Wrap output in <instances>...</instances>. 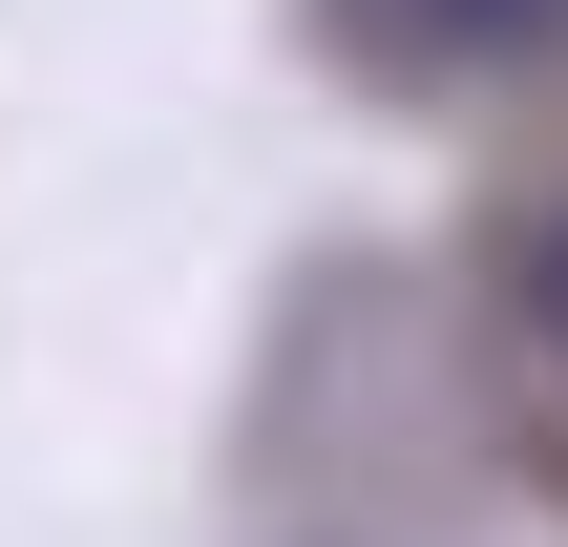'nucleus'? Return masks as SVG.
I'll return each mask as SVG.
<instances>
[{
  "mask_svg": "<svg viewBox=\"0 0 568 547\" xmlns=\"http://www.w3.org/2000/svg\"><path fill=\"white\" fill-rule=\"evenodd\" d=\"M548 316H568V253H548Z\"/></svg>",
  "mask_w": 568,
  "mask_h": 547,
  "instance_id": "f03ea898",
  "label": "nucleus"
},
{
  "mask_svg": "<svg viewBox=\"0 0 568 547\" xmlns=\"http://www.w3.org/2000/svg\"><path fill=\"white\" fill-rule=\"evenodd\" d=\"M400 21H422V42H548L568 0H400Z\"/></svg>",
  "mask_w": 568,
  "mask_h": 547,
  "instance_id": "f257e3e1",
  "label": "nucleus"
}]
</instances>
